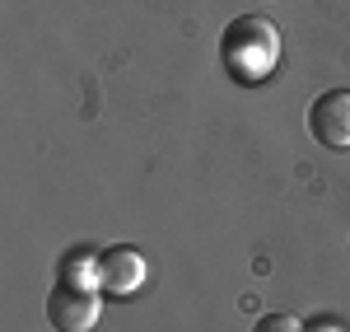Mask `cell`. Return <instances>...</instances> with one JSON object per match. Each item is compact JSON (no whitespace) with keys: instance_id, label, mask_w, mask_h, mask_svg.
Instances as JSON below:
<instances>
[{"instance_id":"5b68a950","label":"cell","mask_w":350,"mask_h":332,"mask_svg":"<svg viewBox=\"0 0 350 332\" xmlns=\"http://www.w3.org/2000/svg\"><path fill=\"white\" fill-rule=\"evenodd\" d=\"M61 281H75V285L98 290V253H70L61 262Z\"/></svg>"},{"instance_id":"7a4b0ae2","label":"cell","mask_w":350,"mask_h":332,"mask_svg":"<svg viewBox=\"0 0 350 332\" xmlns=\"http://www.w3.org/2000/svg\"><path fill=\"white\" fill-rule=\"evenodd\" d=\"M103 290H89V285H75V281H56L47 290V318H52L56 332H89L98 323V300Z\"/></svg>"},{"instance_id":"6da1fadb","label":"cell","mask_w":350,"mask_h":332,"mask_svg":"<svg viewBox=\"0 0 350 332\" xmlns=\"http://www.w3.org/2000/svg\"><path fill=\"white\" fill-rule=\"evenodd\" d=\"M219 61L239 89H257L280 66V33L262 14H239L219 33Z\"/></svg>"},{"instance_id":"3957f363","label":"cell","mask_w":350,"mask_h":332,"mask_svg":"<svg viewBox=\"0 0 350 332\" xmlns=\"http://www.w3.org/2000/svg\"><path fill=\"white\" fill-rule=\"evenodd\" d=\"M308 131L327 150H350V89H327L308 108Z\"/></svg>"},{"instance_id":"8992f818","label":"cell","mask_w":350,"mask_h":332,"mask_svg":"<svg viewBox=\"0 0 350 332\" xmlns=\"http://www.w3.org/2000/svg\"><path fill=\"white\" fill-rule=\"evenodd\" d=\"M252 332H304V328H299V318H290V314H262Z\"/></svg>"},{"instance_id":"277c9868","label":"cell","mask_w":350,"mask_h":332,"mask_svg":"<svg viewBox=\"0 0 350 332\" xmlns=\"http://www.w3.org/2000/svg\"><path fill=\"white\" fill-rule=\"evenodd\" d=\"M145 285V257L135 248H122V244H112V248L98 253V290L112 295V300H126Z\"/></svg>"},{"instance_id":"52a82bcc","label":"cell","mask_w":350,"mask_h":332,"mask_svg":"<svg viewBox=\"0 0 350 332\" xmlns=\"http://www.w3.org/2000/svg\"><path fill=\"white\" fill-rule=\"evenodd\" d=\"M304 332H346V328L332 323V318H318V323H304Z\"/></svg>"}]
</instances>
